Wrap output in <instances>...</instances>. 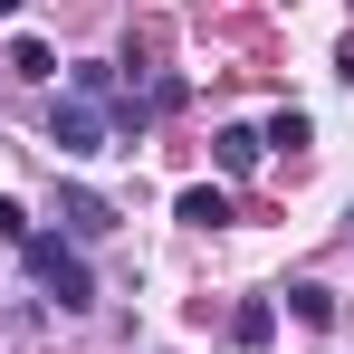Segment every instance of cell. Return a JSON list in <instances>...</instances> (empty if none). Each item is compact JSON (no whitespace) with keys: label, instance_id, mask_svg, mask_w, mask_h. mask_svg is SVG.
Wrapping results in <instances>:
<instances>
[{"label":"cell","instance_id":"cell-9","mask_svg":"<svg viewBox=\"0 0 354 354\" xmlns=\"http://www.w3.org/2000/svg\"><path fill=\"white\" fill-rule=\"evenodd\" d=\"M259 144H288V153H297V144H306V115H297V106H278V115H268V134H259Z\"/></svg>","mask_w":354,"mask_h":354},{"label":"cell","instance_id":"cell-10","mask_svg":"<svg viewBox=\"0 0 354 354\" xmlns=\"http://www.w3.org/2000/svg\"><path fill=\"white\" fill-rule=\"evenodd\" d=\"M0 239H29V211H19L10 192H0Z\"/></svg>","mask_w":354,"mask_h":354},{"label":"cell","instance_id":"cell-5","mask_svg":"<svg viewBox=\"0 0 354 354\" xmlns=\"http://www.w3.org/2000/svg\"><path fill=\"white\" fill-rule=\"evenodd\" d=\"M211 153H221V173H230V182H249L268 144H259V124H221V134H211Z\"/></svg>","mask_w":354,"mask_h":354},{"label":"cell","instance_id":"cell-1","mask_svg":"<svg viewBox=\"0 0 354 354\" xmlns=\"http://www.w3.org/2000/svg\"><path fill=\"white\" fill-rule=\"evenodd\" d=\"M19 249H29V278H39V288L58 297L67 316H77V306H96V268H86V249H77V239H48V230H29Z\"/></svg>","mask_w":354,"mask_h":354},{"label":"cell","instance_id":"cell-11","mask_svg":"<svg viewBox=\"0 0 354 354\" xmlns=\"http://www.w3.org/2000/svg\"><path fill=\"white\" fill-rule=\"evenodd\" d=\"M10 10H19V0H0V29H10Z\"/></svg>","mask_w":354,"mask_h":354},{"label":"cell","instance_id":"cell-3","mask_svg":"<svg viewBox=\"0 0 354 354\" xmlns=\"http://www.w3.org/2000/svg\"><path fill=\"white\" fill-rule=\"evenodd\" d=\"M58 221H67V239L86 249V239H106V230H115V201H96V192H77V182H58Z\"/></svg>","mask_w":354,"mask_h":354},{"label":"cell","instance_id":"cell-4","mask_svg":"<svg viewBox=\"0 0 354 354\" xmlns=\"http://www.w3.org/2000/svg\"><path fill=\"white\" fill-rule=\"evenodd\" d=\"M230 345L239 354H268V345H278V297H239V306H230Z\"/></svg>","mask_w":354,"mask_h":354},{"label":"cell","instance_id":"cell-7","mask_svg":"<svg viewBox=\"0 0 354 354\" xmlns=\"http://www.w3.org/2000/svg\"><path fill=\"white\" fill-rule=\"evenodd\" d=\"M182 221H192V230H221V221H230V192H221V182H192V192H182Z\"/></svg>","mask_w":354,"mask_h":354},{"label":"cell","instance_id":"cell-2","mask_svg":"<svg viewBox=\"0 0 354 354\" xmlns=\"http://www.w3.org/2000/svg\"><path fill=\"white\" fill-rule=\"evenodd\" d=\"M48 153H67V163L115 153V115H106L96 96H58V106H48Z\"/></svg>","mask_w":354,"mask_h":354},{"label":"cell","instance_id":"cell-8","mask_svg":"<svg viewBox=\"0 0 354 354\" xmlns=\"http://www.w3.org/2000/svg\"><path fill=\"white\" fill-rule=\"evenodd\" d=\"M10 77L48 86V77H58V48H48V39H10Z\"/></svg>","mask_w":354,"mask_h":354},{"label":"cell","instance_id":"cell-6","mask_svg":"<svg viewBox=\"0 0 354 354\" xmlns=\"http://www.w3.org/2000/svg\"><path fill=\"white\" fill-rule=\"evenodd\" d=\"M278 297H288L297 326H335V288H326V278H297V288H278Z\"/></svg>","mask_w":354,"mask_h":354}]
</instances>
